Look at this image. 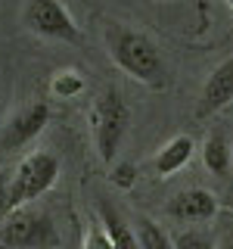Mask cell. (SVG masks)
Wrapping results in <instances>:
<instances>
[{
  "label": "cell",
  "mask_w": 233,
  "mask_h": 249,
  "mask_svg": "<svg viewBox=\"0 0 233 249\" xmlns=\"http://www.w3.org/2000/svg\"><path fill=\"white\" fill-rule=\"evenodd\" d=\"M109 56H112V62L124 75H131L134 81L146 84V88L162 90L168 84V69H165V59H162L159 47L134 28L109 31Z\"/></svg>",
  "instance_id": "cell-1"
},
{
  "label": "cell",
  "mask_w": 233,
  "mask_h": 249,
  "mask_svg": "<svg viewBox=\"0 0 233 249\" xmlns=\"http://www.w3.org/2000/svg\"><path fill=\"white\" fill-rule=\"evenodd\" d=\"M90 128H93L97 156L106 165H115L118 150L124 143V134H128V128H131V109L115 88H106L97 97V103L90 109Z\"/></svg>",
  "instance_id": "cell-2"
},
{
  "label": "cell",
  "mask_w": 233,
  "mask_h": 249,
  "mask_svg": "<svg viewBox=\"0 0 233 249\" xmlns=\"http://www.w3.org/2000/svg\"><path fill=\"white\" fill-rule=\"evenodd\" d=\"M0 246L6 249H59V231L37 209H13L0 221Z\"/></svg>",
  "instance_id": "cell-3"
},
{
  "label": "cell",
  "mask_w": 233,
  "mask_h": 249,
  "mask_svg": "<svg viewBox=\"0 0 233 249\" xmlns=\"http://www.w3.org/2000/svg\"><path fill=\"white\" fill-rule=\"evenodd\" d=\"M56 178H59V159L53 153L37 150V153L25 156L10 178V212L28 206L37 196H44L56 184Z\"/></svg>",
  "instance_id": "cell-4"
},
{
  "label": "cell",
  "mask_w": 233,
  "mask_h": 249,
  "mask_svg": "<svg viewBox=\"0 0 233 249\" xmlns=\"http://www.w3.org/2000/svg\"><path fill=\"white\" fill-rule=\"evenodd\" d=\"M22 22H25L28 31H34L41 37H53V41H66V44L81 41V28L59 0H28L25 10H22Z\"/></svg>",
  "instance_id": "cell-5"
},
{
  "label": "cell",
  "mask_w": 233,
  "mask_h": 249,
  "mask_svg": "<svg viewBox=\"0 0 233 249\" xmlns=\"http://www.w3.org/2000/svg\"><path fill=\"white\" fill-rule=\"evenodd\" d=\"M47 119H50V106H47L44 100H37V103H28L19 115H13L10 124L3 128L0 150H3V153H13V150H19V146H25L28 140H34V137L44 131Z\"/></svg>",
  "instance_id": "cell-6"
},
{
  "label": "cell",
  "mask_w": 233,
  "mask_h": 249,
  "mask_svg": "<svg viewBox=\"0 0 233 249\" xmlns=\"http://www.w3.org/2000/svg\"><path fill=\"white\" fill-rule=\"evenodd\" d=\"M168 215L177 218V221H193V224L212 221L217 215V199L205 187H190V190H181L168 202Z\"/></svg>",
  "instance_id": "cell-7"
},
{
  "label": "cell",
  "mask_w": 233,
  "mask_h": 249,
  "mask_svg": "<svg viewBox=\"0 0 233 249\" xmlns=\"http://www.w3.org/2000/svg\"><path fill=\"white\" fill-rule=\"evenodd\" d=\"M230 103H233V56H227L212 75H208L205 88H202V97H199L196 115L205 119V115L221 112V109L230 106Z\"/></svg>",
  "instance_id": "cell-8"
},
{
  "label": "cell",
  "mask_w": 233,
  "mask_h": 249,
  "mask_svg": "<svg viewBox=\"0 0 233 249\" xmlns=\"http://www.w3.org/2000/svg\"><path fill=\"white\" fill-rule=\"evenodd\" d=\"M193 150H196V143H193V137H186V134H177V137H171L165 146H162L159 153H155V159H152V168L159 171L162 178H168V175H174V171H181L186 162L193 159Z\"/></svg>",
  "instance_id": "cell-9"
},
{
  "label": "cell",
  "mask_w": 233,
  "mask_h": 249,
  "mask_svg": "<svg viewBox=\"0 0 233 249\" xmlns=\"http://www.w3.org/2000/svg\"><path fill=\"white\" fill-rule=\"evenodd\" d=\"M100 228L109 233L115 249H140V240H137V231H131V224L115 212L109 202H100Z\"/></svg>",
  "instance_id": "cell-10"
},
{
  "label": "cell",
  "mask_w": 233,
  "mask_h": 249,
  "mask_svg": "<svg viewBox=\"0 0 233 249\" xmlns=\"http://www.w3.org/2000/svg\"><path fill=\"white\" fill-rule=\"evenodd\" d=\"M202 165H205L212 175H227L230 171V140L221 128L212 131L202 143Z\"/></svg>",
  "instance_id": "cell-11"
},
{
  "label": "cell",
  "mask_w": 233,
  "mask_h": 249,
  "mask_svg": "<svg viewBox=\"0 0 233 249\" xmlns=\"http://www.w3.org/2000/svg\"><path fill=\"white\" fill-rule=\"evenodd\" d=\"M81 90H84V78H81V72H75V69H62V72H56L53 81H50V93L59 97V100L78 97Z\"/></svg>",
  "instance_id": "cell-12"
},
{
  "label": "cell",
  "mask_w": 233,
  "mask_h": 249,
  "mask_svg": "<svg viewBox=\"0 0 233 249\" xmlns=\"http://www.w3.org/2000/svg\"><path fill=\"white\" fill-rule=\"evenodd\" d=\"M137 240H140V249H174V243L168 240V233L152 221V218H143L137 224Z\"/></svg>",
  "instance_id": "cell-13"
},
{
  "label": "cell",
  "mask_w": 233,
  "mask_h": 249,
  "mask_svg": "<svg viewBox=\"0 0 233 249\" xmlns=\"http://www.w3.org/2000/svg\"><path fill=\"white\" fill-rule=\"evenodd\" d=\"M171 243L174 249H215V240L205 231H181Z\"/></svg>",
  "instance_id": "cell-14"
},
{
  "label": "cell",
  "mask_w": 233,
  "mask_h": 249,
  "mask_svg": "<svg viewBox=\"0 0 233 249\" xmlns=\"http://www.w3.org/2000/svg\"><path fill=\"white\" fill-rule=\"evenodd\" d=\"M109 181L115 187H121V190H128V187L137 184V168L131 165V162H118V165H112V175H109Z\"/></svg>",
  "instance_id": "cell-15"
},
{
  "label": "cell",
  "mask_w": 233,
  "mask_h": 249,
  "mask_svg": "<svg viewBox=\"0 0 233 249\" xmlns=\"http://www.w3.org/2000/svg\"><path fill=\"white\" fill-rule=\"evenodd\" d=\"M81 249H115V246H112V240H109V233L103 228H90L87 233H84Z\"/></svg>",
  "instance_id": "cell-16"
},
{
  "label": "cell",
  "mask_w": 233,
  "mask_h": 249,
  "mask_svg": "<svg viewBox=\"0 0 233 249\" xmlns=\"http://www.w3.org/2000/svg\"><path fill=\"white\" fill-rule=\"evenodd\" d=\"M10 178L3 168H0V221H3L6 215H10Z\"/></svg>",
  "instance_id": "cell-17"
},
{
  "label": "cell",
  "mask_w": 233,
  "mask_h": 249,
  "mask_svg": "<svg viewBox=\"0 0 233 249\" xmlns=\"http://www.w3.org/2000/svg\"><path fill=\"white\" fill-rule=\"evenodd\" d=\"M215 249H233V237H227V240H221Z\"/></svg>",
  "instance_id": "cell-18"
},
{
  "label": "cell",
  "mask_w": 233,
  "mask_h": 249,
  "mask_svg": "<svg viewBox=\"0 0 233 249\" xmlns=\"http://www.w3.org/2000/svg\"><path fill=\"white\" fill-rule=\"evenodd\" d=\"M227 6H230V10H233V0H227Z\"/></svg>",
  "instance_id": "cell-19"
},
{
  "label": "cell",
  "mask_w": 233,
  "mask_h": 249,
  "mask_svg": "<svg viewBox=\"0 0 233 249\" xmlns=\"http://www.w3.org/2000/svg\"><path fill=\"white\" fill-rule=\"evenodd\" d=\"M0 249H6V246H0Z\"/></svg>",
  "instance_id": "cell-20"
}]
</instances>
